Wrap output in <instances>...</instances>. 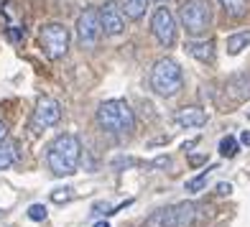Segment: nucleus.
I'll return each instance as SVG.
<instances>
[{
  "mask_svg": "<svg viewBox=\"0 0 250 227\" xmlns=\"http://www.w3.org/2000/svg\"><path fill=\"white\" fill-rule=\"evenodd\" d=\"M79 158H82V143L72 133H62L54 138L46 153V164L54 176H72L79 168Z\"/></svg>",
  "mask_w": 250,
  "mask_h": 227,
  "instance_id": "nucleus-1",
  "label": "nucleus"
},
{
  "mask_svg": "<svg viewBox=\"0 0 250 227\" xmlns=\"http://www.w3.org/2000/svg\"><path fill=\"white\" fill-rule=\"evenodd\" d=\"M95 120L97 125L112 133V135H128L135 128V115H133V107L128 105L125 100H105L95 112Z\"/></svg>",
  "mask_w": 250,
  "mask_h": 227,
  "instance_id": "nucleus-2",
  "label": "nucleus"
},
{
  "mask_svg": "<svg viewBox=\"0 0 250 227\" xmlns=\"http://www.w3.org/2000/svg\"><path fill=\"white\" fill-rule=\"evenodd\" d=\"M151 87L156 95L161 97H174L181 92L184 87V74H181V66L174 59H158L151 69Z\"/></svg>",
  "mask_w": 250,
  "mask_h": 227,
  "instance_id": "nucleus-3",
  "label": "nucleus"
},
{
  "mask_svg": "<svg viewBox=\"0 0 250 227\" xmlns=\"http://www.w3.org/2000/svg\"><path fill=\"white\" fill-rule=\"evenodd\" d=\"M179 21L189 36H202L212 26V5L209 0H181Z\"/></svg>",
  "mask_w": 250,
  "mask_h": 227,
  "instance_id": "nucleus-4",
  "label": "nucleus"
},
{
  "mask_svg": "<svg viewBox=\"0 0 250 227\" xmlns=\"http://www.w3.org/2000/svg\"><path fill=\"white\" fill-rule=\"evenodd\" d=\"M197 207L191 202H179L174 207H161L148 214L146 227H189L194 222Z\"/></svg>",
  "mask_w": 250,
  "mask_h": 227,
  "instance_id": "nucleus-5",
  "label": "nucleus"
},
{
  "mask_svg": "<svg viewBox=\"0 0 250 227\" xmlns=\"http://www.w3.org/2000/svg\"><path fill=\"white\" fill-rule=\"evenodd\" d=\"M41 49L49 59H62L69 51V28L64 23H46L41 28Z\"/></svg>",
  "mask_w": 250,
  "mask_h": 227,
  "instance_id": "nucleus-6",
  "label": "nucleus"
},
{
  "mask_svg": "<svg viewBox=\"0 0 250 227\" xmlns=\"http://www.w3.org/2000/svg\"><path fill=\"white\" fill-rule=\"evenodd\" d=\"M151 33H153V39L161 43L164 49L168 46H174L176 43V18L174 13L168 8H156V13L151 18Z\"/></svg>",
  "mask_w": 250,
  "mask_h": 227,
  "instance_id": "nucleus-7",
  "label": "nucleus"
},
{
  "mask_svg": "<svg viewBox=\"0 0 250 227\" xmlns=\"http://www.w3.org/2000/svg\"><path fill=\"white\" fill-rule=\"evenodd\" d=\"M77 36L79 43L92 49L102 36V23H100V10L97 8H84L77 18Z\"/></svg>",
  "mask_w": 250,
  "mask_h": 227,
  "instance_id": "nucleus-8",
  "label": "nucleus"
},
{
  "mask_svg": "<svg viewBox=\"0 0 250 227\" xmlns=\"http://www.w3.org/2000/svg\"><path fill=\"white\" fill-rule=\"evenodd\" d=\"M100 23H102V33L107 36H120L125 31V18H123V10L115 0H105L100 8Z\"/></svg>",
  "mask_w": 250,
  "mask_h": 227,
  "instance_id": "nucleus-9",
  "label": "nucleus"
},
{
  "mask_svg": "<svg viewBox=\"0 0 250 227\" xmlns=\"http://www.w3.org/2000/svg\"><path fill=\"white\" fill-rule=\"evenodd\" d=\"M62 120V107L59 102L51 100V97H41L36 102V110H33V123L41 128H51L56 125V123Z\"/></svg>",
  "mask_w": 250,
  "mask_h": 227,
  "instance_id": "nucleus-10",
  "label": "nucleus"
},
{
  "mask_svg": "<svg viewBox=\"0 0 250 227\" xmlns=\"http://www.w3.org/2000/svg\"><path fill=\"white\" fill-rule=\"evenodd\" d=\"M174 123L181 128H202L207 125V112L202 107H181L174 112Z\"/></svg>",
  "mask_w": 250,
  "mask_h": 227,
  "instance_id": "nucleus-11",
  "label": "nucleus"
},
{
  "mask_svg": "<svg viewBox=\"0 0 250 227\" xmlns=\"http://www.w3.org/2000/svg\"><path fill=\"white\" fill-rule=\"evenodd\" d=\"M227 95H230L232 100L243 102V100H250V72H237L232 74L230 79H227Z\"/></svg>",
  "mask_w": 250,
  "mask_h": 227,
  "instance_id": "nucleus-12",
  "label": "nucleus"
},
{
  "mask_svg": "<svg viewBox=\"0 0 250 227\" xmlns=\"http://www.w3.org/2000/svg\"><path fill=\"white\" fill-rule=\"evenodd\" d=\"M187 51L194 56L197 62H214V41H191L187 43Z\"/></svg>",
  "mask_w": 250,
  "mask_h": 227,
  "instance_id": "nucleus-13",
  "label": "nucleus"
},
{
  "mask_svg": "<svg viewBox=\"0 0 250 227\" xmlns=\"http://www.w3.org/2000/svg\"><path fill=\"white\" fill-rule=\"evenodd\" d=\"M245 46H250V31H240V33L227 36V54H230V56L240 54Z\"/></svg>",
  "mask_w": 250,
  "mask_h": 227,
  "instance_id": "nucleus-14",
  "label": "nucleus"
},
{
  "mask_svg": "<svg viewBox=\"0 0 250 227\" xmlns=\"http://www.w3.org/2000/svg\"><path fill=\"white\" fill-rule=\"evenodd\" d=\"M125 16L130 21H141L146 16V8H148V0H123Z\"/></svg>",
  "mask_w": 250,
  "mask_h": 227,
  "instance_id": "nucleus-15",
  "label": "nucleus"
},
{
  "mask_svg": "<svg viewBox=\"0 0 250 227\" xmlns=\"http://www.w3.org/2000/svg\"><path fill=\"white\" fill-rule=\"evenodd\" d=\"M16 148H18L16 143H0V171L18 161V151Z\"/></svg>",
  "mask_w": 250,
  "mask_h": 227,
  "instance_id": "nucleus-16",
  "label": "nucleus"
},
{
  "mask_svg": "<svg viewBox=\"0 0 250 227\" xmlns=\"http://www.w3.org/2000/svg\"><path fill=\"white\" fill-rule=\"evenodd\" d=\"M220 3L230 18H243L248 13V0H220Z\"/></svg>",
  "mask_w": 250,
  "mask_h": 227,
  "instance_id": "nucleus-17",
  "label": "nucleus"
},
{
  "mask_svg": "<svg viewBox=\"0 0 250 227\" xmlns=\"http://www.w3.org/2000/svg\"><path fill=\"white\" fill-rule=\"evenodd\" d=\"M237 151H240V141L235 135H225L220 141V156L222 158H232V156H237Z\"/></svg>",
  "mask_w": 250,
  "mask_h": 227,
  "instance_id": "nucleus-18",
  "label": "nucleus"
},
{
  "mask_svg": "<svg viewBox=\"0 0 250 227\" xmlns=\"http://www.w3.org/2000/svg\"><path fill=\"white\" fill-rule=\"evenodd\" d=\"M212 171H214V166H209L204 174H199V176H194V179H189V181H187V191H191V194H199V191L207 186V179H209Z\"/></svg>",
  "mask_w": 250,
  "mask_h": 227,
  "instance_id": "nucleus-19",
  "label": "nucleus"
},
{
  "mask_svg": "<svg viewBox=\"0 0 250 227\" xmlns=\"http://www.w3.org/2000/svg\"><path fill=\"white\" fill-rule=\"evenodd\" d=\"M74 199V189L72 186H62V189H54L51 191V202L56 204H66V202H72Z\"/></svg>",
  "mask_w": 250,
  "mask_h": 227,
  "instance_id": "nucleus-20",
  "label": "nucleus"
},
{
  "mask_svg": "<svg viewBox=\"0 0 250 227\" xmlns=\"http://www.w3.org/2000/svg\"><path fill=\"white\" fill-rule=\"evenodd\" d=\"M28 217L33 222H43V220H46V207H43V204H31V207H28Z\"/></svg>",
  "mask_w": 250,
  "mask_h": 227,
  "instance_id": "nucleus-21",
  "label": "nucleus"
},
{
  "mask_svg": "<svg viewBox=\"0 0 250 227\" xmlns=\"http://www.w3.org/2000/svg\"><path fill=\"white\" fill-rule=\"evenodd\" d=\"M100 214H105V217H107V214H112V207H110L107 202H97L95 207H92V217H100Z\"/></svg>",
  "mask_w": 250,
  "mask_h": 227,
  "instance_id": "nucleus-22",
  "label": "nucleus"
},
{
  "mask_svg": "<svg viewBox=\"0 0 250 227\" xmlns=\"http://www.w3.org/2000/svg\"><path fill=\"white\" fill-rule=\"evenodd\" d=\"M23 28H21V26H8V39L10 41H21V39H23Z\"/></svg>",
  "mask_w": 250,
  "mask_h": 227,
  "instance_id": "nucleus-23",
  "label": "nucleus"
},
{
  "mask_svg": "<svg viewBox=\"0 0 250 227\" xmlns=\"http://www.w3.org/2000/svg\"><path fill=\"white\" fill-rule=\"evenodd\" d=\"M217 191L225 197V194H232V184H227V181H222V184H217Z\"/></svg>",
  "mask_w": 250,
  "mask_h": 227,
  "instance_id": "nucleus-24",
  "label": "nucleus"
},
{
  "mask_svg": "<svg viewBox=\"0 0 250 227\" xmlns=\"http://www.w3.org/2000/svg\"><path fill=\"white\" fill-rule=\"evenodd\" d=\"M189 164L191 166H202V164H207V156H189Z\"/></svg>",
  "mask_w": 250,
  "mask_h": 227,
  "instance_id": "nucleus-25",
  "label": "nucleus"
},
{
  "mask_svg": "<svg viewBox=\"0 0 250 227\" xmlns=\"http://www.w3.org/2000/svg\"><path fill=\"white\" fill-rule=\"evenodd\" d=\"M240 143L243 145H250V130H243L240 133Z\"/></svg>",
  "mask_w": 250,
  "mask_h": 227,
  "instance_id": "nucleus-26",
  "label": "nucleus"
},
{
  "mask_svg": "<svg viewBox=\"0 0 250 227\" xmlns=\"http://www.w3.org/2000/svg\"><path fill=\"white\" fill-rule=\"evenodd\" d=\"M5 135H8V128H5V123H3V120H0V143H3V141H5Z\"/></svg>",
  "mask_w": 250,
  "mask_h": 227,
  "instance_id": "nucleus-27",
  "label": "nucleus"
},
{
  "mask_svg": "<svg viewBox=\"0 0 250 227\" xmlns=\"http://www.w3.org/2000/svg\"><path fill=\"white\" fill-rule=\"evenodd\" d=\"M95 227H110V225H107L105 220H100V222H95Z\"/></svg>",
  "mask_w": 250,
  "mask_h": 227,
  "instance_id": "nucleus-28",
  "label": "nucleus"
},
{
  "mask_svg": "<svg viewBox=\"0 0 250 227\" xmlns=\"http://www.w3.org/2000/svg\"><path fill=\"white\" fill-rule=\"evenodd\" d=\"M156 3H164V0H156Z\"/></svg>",
  "mask_w": 250,
  "mask_h": 227,
  "instance_id": "nucleus-29",
  "label": "nucleus"
},
{
  "mask_svg": "<svg viewBox=\"0 0 250 227\" xmlns=\"http://www.w3.org/2000/svg\"><path fill=\"white\" fill-rule=\"evenodd\" d=\"M248 120H250V112H248Z\"/></svg>",
  "mask_w": 250,
  "mask_h": 227,
  "instance_id": "nucleus-30",
  "label": "nucleus"
}]
</instances>
